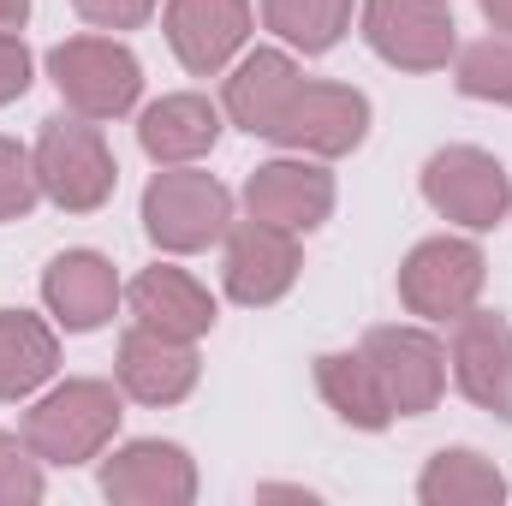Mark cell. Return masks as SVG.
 Masks as SVG:
<instances>
[{
  "label": "cell",
  "mask_w": 512,
  "mask_h": 506,
  "mask_svg": "<svg viewBox=\"0 0 512 506\" xmlns=\"http://www.w3.org/2000/svg\"><path fill=\"white\" fill-rule=\"evenodd\" d=\"M120 429V393L108 381H66L24 411V447L42 465H84Z\"/></svg>",
  "instance_id": "6da1fadb"
},
{
  "label": "cell",
  "mask_w": 512,
  "mask_h": 506,
  "mask_svg": "<svg viewBox=\"0 0 512 506\" xmlns=\"http://www.w3.org/2000/svg\"><path fill=\"white\" fill-rule=\"evenodd\" d=\"M48 78L60 90V102L84 120H120L137 90H143V66L126 42L114 36H66L48 48Z\"/></svg>",
  "instance_id": "7a4b0ae2"
},
{
  "label": "cell",
  "mask_w": 512,
  "mask_h": 506,
  "mask_svg": "<svg viewBox=\"0 0 512 506\" xmlns=\"http://www.w3.org/2000/svg\"><path fill=\"white\" fill-rule=\"evenodd\" d=\"M36 179H42V197L48 203H60L66 215H90V209H102L108 197H114V179H120V167H114V155H108V137L96 120H84V114H60V120H48L42 137H36Z\"/></svg>",
  "instance_id": "3957f363"
},
{
  "label": "cell",
  "mask_w": 512,
  "mask_h": 506,
  "mask_svg": "<svg viewBox=\"0 0 512 506\" xmlns=\"http://www.w3.org/2000/svg\"><path fill=\"white\" fill-rule=\"evenodd\" d=\"M233 221V197L215 173H185V167H167L149 179L143 191V233L161 245V251H209Z\"/></svg>",
  "instance_id": "277c9868"
},
{
  "label": "cell",
  "mask_w": 512,
  "mask_h": 506,
  "mask_svg": "<svg viewBox=\"0 0 512 506\" xmlns=\"http://www.w3.org/2000/svg\"><path fill=\"white\" fill-rule=\"evenodd\" d=\"M423 197H429L435 215H447V221H459L471 233H489V227L507 221L512 179L489 149L453 143V149H435L423 161Z\"/></svg>",
  "instance_id": "5b68a950"
},
{
  "label": "cell",
  "mask_w": 512,
  "mask_h": 506,
  "mask_svg": "<svg viewBox=\"0 0 512 506\" xmlns=\"http://www.w3.org/2000/svg\"><path fill=\"white\" fill-rule=\"evenodd\" d=\"M483 280H489V262L471 239H423L399 262V298L411 316H429V322H459L483 298Z\"/></svg>",
  "instance_id": "8992f818"
},
{
  "label": "cell",
  "mask_w": 512,
  "mask_h": 506,
  "mask_svg": "<svg viewBox=\"0 0 512 506\" xmlns=\"http://www.w3.org/2000/svg\"><path fill=\"white\" fill-rule=\"evenodd\" d=\"M358 352L370 358L393 417H423V411L441 405V393H447V352H441L435 334H423V328H370Z\"/></svg>",
  "instance_id": "52a82bcc"
},
{
  "label": "cell",
  "mask_w": 512,
  "mask_h": 506,
  "mask_svg": "<svg viewBox=\"0 0 512 506\" xmlns=\"http://www.w3.org/2000/svg\"><path fill=\"white\" fill-rule=\"evenodd\" d=\"M364 137H370V102L352 84H298V96L286 102L274 126V143L298 155H322V161L352 155Z\"/></svg>",
  "instance_id": "ba28073f"
},
{
  "label": "cell",
  "mask_w": 512,
  "mask_h": 506,
  "mask_svg": "<svg viewBox=\"0 0 512 506\" xmlns=\"http://www.w3.org/2000/svg\"><path fill=\"white\" fill-rule=\"evenodd\" d=\"M453 381L471 405H483L489 417L512 423V322L495 310H465L453 322V346H447Z\"/></svg>",
  "instance_id": "9c48e42d"
},
{
  "label": "cell",
  "mask_w": 512,
  "mask_h": 506,
  "mask_svg": "<svg viewBox=\"0 0 512 506\" xmlns=\"http://www.w3.org/2000/svg\"><path fill=\"white\" fill-rule=\"evenodd\" d=\"M364 36L399 72H441L453 60L447 0H364Z\"/></svg>",
  "instance_id": "30bf717a"
},
{
  "label": "cell",
  "mask_w": 512,
  "mask_h": 506,
  "mask_svg": "<svg viewBox=\"0 0 512 506\" xmlns=\"http://www.w3.org/2000/svg\"><path fill=\"white\" fill-rule=\"evenodd\" d=\"M245 209L268 227L316 233L334 215V173H322L316 161H262L245 179Z\"/></svg>",
  "instance_id": "8fae6325"
},
{
  "label": "cell",
  "mask_w": 512,
  "mask_h": 506,
  "mask_svg": "<svg viewBox=\"0 0 512 506\" xmlns=\"http://www.w3.org/2000/svg\"><path fill=\"white\" fill-rule=\"evenodd\" d=\"M102 495L120 506H185L197 495V465L173 441H126L102 465Z\"/></svg>",
  "instance_id": "7c38bea8"
},
{
  "label": "cell",
  "mask_w": 512,
  "mask_h": 506,
  "mask_svg": "<svg viewBox=\"0 0 512 506\" xmlns=\"http://www.w3.org/2000/svg\"><path fill=\"white\" fill-rule=\"evenodd\" d=\"M298 268H304V251H298V233H286V227H268V221H245V227H233V239H227V292L239 298V304H274V298H286L292 292V280H298Z\"/></svg>",
  "instance_id": "4fadbf2b"
},
{
  "label": "cell",
  "mask_w": 512,
  "mask_h": 506,
  "mask_svg": "<svg viewBox=\"0 0 512 506\" xmlns=\"http://www.w3.org/2000/svg\"><path fill=\"white\" fill-rule=\"evenodd\" d=\"M251 36V0H167V42L185 72L215 78Z\"/></svg>",
  "instance_id": "5bb4252c"
},
{
  "label": "cell",
  "mask_w": 512,
  "mask_h": 506,
  "mask_svg": "<svg viewBox=\"0 0 512 506\" xmlns=\"http://www.w3.org/2000/svg\"><path fill=\"white\" fill-rule=\"evenodd\" d=\"M42 304L54 310L60 328L90 334V328H102V322L114 316V304H120V274H114V262L102 251H66L42 268Z\"/></svg>",
  "instance_id": "9a60e30c"
},
{
  "label": "cell",
  "mask_w": 512,
  "mask_h": 506,
  "mask_svg": "<svg viewBox=\"0 0 512 506\" xmlns=\"http://www.w3.org/2000/svg\"><path fill=\"white\" fill-rule=\"evenodd\" d=\"M114 370H120V387L137 405H179L197 387V352H191V340H173V334H155L137 322L120 340Z\"/></svg>",
  "instance_id": "2e32d148"
},
{
  "label": "cell",
  "mask_w": 512,
  "mask_h": 506,
  "mask_svg": "<svg viewBox=\"0 0 512 506\" xmlns=\"http://www.w3.org/2000/svg\"><path fill=\"white\" fill-rule=\"evenodd\" d=\"M126 298H131V316H137L143 328H155V334L197 340V334L215 328V298H209V286L191 280L185 268H167V262L143 268V274L131 280Z\"/></svg>",
  "instance_id": "e0dca14e"
},
{
  "label": "cell",
  "mask_w": 512,
  "mask_h": 506,
  "mask_svg": "<svg viewBox=\"0 0 512 506\" xmlns=\"http://www.w3.org/2000/svg\"><path fill=\"white\" fill-rule=\"evenodd\" d=\"M298 84H304V72L292 66V54L256 48V54H245L233 66V78H227V120L239 131H251V137H274L286 102L298 96Z\"/></svg>",
  "instance_id": "ac0fdd59"
},
{
  "label": "cell",
  "mask_w": 512,
  "mask_h": 506,
  "mask_svg": "<svg viewBox=\"0 0 512 506\" xmlns=\"http://www.w3.org/2000/svg\"><path fill=\"white\" fill-rule=\"evenodd\" d=\"M215 137H221V114H215V102H203V96H161V102H149L143 120H137L143 155L161 161V167H179V161L209 155Z\"/></svg>",
  "instance_id": "d6986e66"
},
{
  "label": "cell",
  "mask_w": 512,
  "mask_h": 506,
  "mask_svg": "<svg viewBox=\"0 0 512 506\" xmlns=\"http://www.w3.org/2000/svg\"><path fill=\"white\" fill-rule=\"evenodd\" d=\"M316 387H322V399H328V411L334 417H346L352 429H387L393 423V405H387L382 381L370 370V358L364 352H322L316 358Z\"/></svg>",
  "instance_id": "ffe728a7"
},
{
  "label": "cell",
  "mask_w": 512,
  "mask_h": 506,
  "mask_svg": "<svg viewBox=\"0 0 512 506\" xmlns=\"http://www.w3.org/2000/svg\"><path fill=\"white\" fill-rule=\"evenodd\" d=\"M54 364H60L54 328L30 310H0V399H30L54 376Z\"/></svg>",
  "instance_id": "44dd1931"
},
{
  "label": "cell",
  "mask_w": 512,
  "mask_h": 506,
  "mask_svg": "<svg viewBox=\"0 0 512 506\" xmlns=\"http://www.w3.org/2000/svg\"><path fill=\"white\" fill-rule=\"evenodd\" d=\"M417 501L423 506H501L507 501V477L495 471V459H483L471 447H447L417 477Z\"/></svg>",
  "instance_id": "7402d4cb"
},
{
  "label": "cell",
  "mask_w": 512,
  "mask_h": 506,
  "mask_svg": "<svg viewBox=\"0 0 512 506\" xmlns=\"http://www.w3.org/2000/svg\"><path fill=\"white\" fill-rule=\"evenodd\" d=\"M262 24L304 54H328L352 24V0H262Z\"/></svg>",
  "instance_id": "603a6c76"
},
{
  "label": "cell",
  "mask_w": 512,
  "mask_h": 506,
  "mask_svg": "<svg viewBox=\"0 0 512 506\" xmlns=\"http://www.w3.org/2000/svg\"><path fill=\"white\" fill-rule=\"evenodd\" d=\"M459 90L471 102L512 108V36H489V42L459 54Z\"/></svg>",
  "instance_id": "cb8c5ba5"
},
{
  "label": "cell",
  "mask_w": 512,
  "mask_h": 506,
  "mask_svg": "<svg viewBox=\"0 0 512 506\" xmlns=\"http://www.w3.org/2000/svg\"><path fill=\"white\" fill-rule=\"evenodd\" d=\"M42 197V179H36V155L12 137H0V221H18L30 215Z\"/></svg>",
  "instance_id": "d4e9b609"
},
{
  "label": "cell",
  "mask_w": 512,
  "mask_h": 506,
  "mask_svg": "<svg viewBox=\"0 0 512 506\" xmlns=\"http://www.w3.org/2000/svg\"><path fill=\"white\" fill-rule=\"evenodd\" d=\"M36 501H42L36 453L18 447V435H0V506H36Z\"/></svg>",
  "instance_id": "484cf974"
},
{
  "label": "cell",
  "mask_w": 512,
  "mask_h": 506,
  "mask_svg": "<svg viewBox=\"0 0 512 506\" xmlns=\"http://www.w3.org/2000/svg\"><path fill=\"white\" fill-rule=\"evenodd\" d=\"M78 6V18H90L96 30H137L149 12H155V0H72Z\"/></svg>",
  "instance_id": "4316f807"
},
{
  "label": "cell",
  "mask_w": 512,
  "mask_h": 506,
  "mask_svg": "<svg viewBox=\"0 0 512 506\" xmlns=\"http://www.w3.org/2000/svg\"><path fill=\"white\" fill-rule=\"evenodd\" d=\"M24 90H30V48L12 30H0V108L18 102Z\"/></svg>",
  "instance_id": "83f0119b"
},
{
  "label": "cell",
  "mask_w": 512,
  "mask_h": 506,
  "mask_svg": "<svg viewBox=\"0 0 512 506\" xmlns=\"http://www.w3.org/2000/svg\"><path fill=\"white\" fill-rule=\"evenodd\" d=\"M30 18V0H0V30H24Z\"/></svg>",
  "instance_id": "f1b7e54d"
},
{
  "label": "cell",
  "mask_w": 512,
  "mask_h": 506,
  "mask_svg": "<svg viewBox=\"0 0 512 506\" xmlns=\"http://www.w3.org/2000/svg\"><path fill=\"white\" fill-rule=\"evenodd\" d=\"M483 18H489L501 36H512V0H483Z\"/></svg>",
  "instance_id": "f546056e"
}]
</instances>
